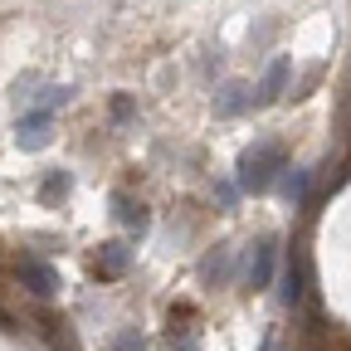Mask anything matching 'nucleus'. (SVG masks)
Wrapping results in <instances>:
<instances>
[{
	"instance_id": "nucleus-13",
	"label": "nucleus",
	"mask_w": 351,
	"mask_h": 351,
	"mask_svg": "<svg viewBox=\"0 0 351 351\" xmlns=\"http://www.w3.org/2000/svg\"><path fill=\"white\" fill-rule=\"evenodd\" d=\"M307 186H313V171H293V176H288V195H293L298 205L307 200Z\"/></svg>"
},
{
	"instance_id": "nucleus-11",
	"label": "nucleus",
	"mask_w": 351,
	"mask_h": 351,
	"mask_svg": "<svg viewBox=\"0 0 351 351\" xmlns=\"http://www.w3.org/2000/svg\"><path fill=\"white\" fill-rule=\"evenodd\" d=\"M112 205H117V219H122V225H132V230H147V210L137 205V200H132V195H112Z\"/></svg>"
},
{
	"instance_id": "nucleus-2",
	"label": "nucleus",
	"mask_w": 351,
	"mask_h": 351,
	"mask_svg": "<svg viewBox=\"0 0 351 351\" xmlns=\"http://www.w3.org/2000/svg\"><path fill=\"white\" fill-rule=\"evenodd\" d=\"M20 283L34 298H54L59 293V269H54V263H44V258H34V254H25L20 258Z\"/></svg>"
},
{
	"instance_id": "nucleus-7",
	"label": "nucleus",
	"mask_w": 351,
	"mask_h": 351,
	"mask_svg": "<svg viewBox=\"0 0 351 351\" xmlns=\"http://www.w3.org/2000/svg\"><path fill=\"white\" fill-rule=\"evenodd\" d=\"M288 78H293V64H288V59H274V64H269V73H263V83H258V93H254V108L278 103V93L288 88Z\"/></svg>"
},
{
	"instance_id": "nucleus-9",
	"label": "nucleus",
	"mask_w": 351,
	"mask_h": 351,
	"mask_svg": "<svg viewBox=\"0 0 351 351\" xmlns=\"http://www.w3.org/2000/svg\"><path fill=\"white\" fill-rule=\"evenodd\" d=\"M244 108H254V93H249L244 83H230L225 93L215 98V117H239Z\"/></svg>"
},
{
	"instance_id": "nucleus-4",
	"label": "nucleus",
	"mask_w": 351,
	"mask_h": 351,
	"mask_svg": "<svg viewBox=\"0 0 351 351\" xmlns=\"http://www.w3.org/2000/svg\"><path fill=\"white\" fill-rule=\"evenodd\" d=\"M274 263H278V239L263 234V239L254 244V258H249V288H269Z\"/></svg>"
},
{
	"instance_id": "nucleus-6",
	"label": "nucleus",
	"mask_w": 351,
	"mask_h": 351,
	"mask_svg": "<svg viewBox=\"0 0 351 351\" xmlns=\"http://www.w3.org/2000/svg\"><path fill=\"white\" fill-rule=\"evenodd\" d=\"M230 263H234V249L230 244H215V254L200 258V283L205 288H225L230 283Z\"/></svg>"
},
{
	"instance_id": "nucleus-5",
	"label": "nucleus",
	"mask_w": 351,
	"mask_h": 351,
	"mask_svg": "<svg viewBox=\"0 0 351 351\" xmlns=\"http://www.w3.org/2000/svg\"><path fill=\"white\" fill-rule=\"evenodd\" d=\"M49 122H54V112L49 108H34V112H25L20 117V127H15V142L20 147H44V142H49Z\"/></svg>"
},
{
	"instance_id": "nucleus-12",
	"label": "nucleus",
	"mask_w": 351,
	"mask_h": 351,
	"mask_svg": "<svg viewBox=\"0 0 351 351\" xmlns=\"http://www.w3.org/2000/svg\"><path fill=\"white\" fill-rule=\"evenodd\" d=\"M108 351H147V337H142L137 327H122V332L108 341Z\"/></svg>"
},
{
	"instance_id": "nucleus-14",
	"label": "nucleus",
	"mask_w": 351,
	"mask_h": 351,
	"mask_svg": "<svg viewBox=\"0 0 351 351\" xmlns=\"http://www.w3.org/2000/svg\"><path fill=\"white\" fill-rule=\"evenodd\" d=\"M112 117H117V122H127V117H132V103H127V98H117V103H112Z\"/></svg>"
},
{
	"instance_id": "nucleus-1",
	"label": "nucleus",
	"mask_w": 351,
	"mask_h": 351,
	"mask_svg": "<svg viewBox=\"0 0 351 351\" xmlns=\"http://www.w3.org/2000/svg\"><path fill=\"white\" fill-rule=\"evenodd\" d=\"M278 171H288V152L278 142H258L239 156V191L244 195H263L274 181H278Z\"/></svg>"
},
{
	"instance_id": "nucleus-8",
	"label": "nucleus",
	"mask_w": 351,
	"mask_h": 351,
	"mask_svg": "<svg viewBox=\"0 0 351 351\" xmlns=\"http://www.w3.org/2000/svg\"><path fill=\"white\" fill-rule=\"evenodd\" d=\"M302 293H307V263H302V254H293V258H288V269H283V302L298 307Z\"/></svg>"
},
{
	"instance_id": "nucleus-3",
	"label": "nucleus",
	"mask_w": 351,
	"mask_h": 351,
	"mask_svg": "<svg viewBox=\"0 0 351 351\" xmlns=\"http://www.w3.org/2000/svg\"><path fill=\"white\" fill-rule=\"evenodd\" d=\"M127 263H132V249L117 244V239H108V244H98V254H93V278L112 283V278L127 274Z\"/></svg>"
},
{
	"instance_id": "nucleus-10",
	"label": "nucleus",
	"mask_w": 351,
	"mask_h": 351,
	"mask_svg": "<svg viewBox=\"0 0 351 351\" xmlns=\"http://www.w3.org/2000/svg\"><path fill=\"white\" fill-rule=\"evenodd\" d=\"M69 186H73V176L69 171H49V176H44V181H39V200H64L69 195Z\"/></svg>"
}]
</instances>
